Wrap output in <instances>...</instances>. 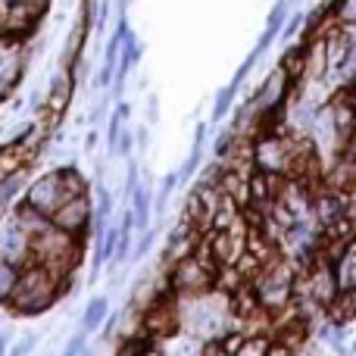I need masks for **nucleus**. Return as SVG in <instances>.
Returning a JSON list of instances; mask_svg holds the SVG:
<instances>
[{
    "label": "nucleus",
    "mask_w": 356,
    "mask_h": 356,
    "mask_svg": "<svg viewBox=\"0 0 356 356\" xmlns=\"http://www.w3.org/2000/svg\"><path fill=\"white\" fill-rule=\"evenodd\" d=\"M31 160V144L29 138H19V141L6 144L3 150H0V184L6 181V178H13L22 166H29Z\"/></svg>",
    "instance_id": "obj_3"
},
{
    "label": "nucleus",
    "mask_w": 356,
    "mask_h": 356,
    "mask_svg": "<svg viewBox=\"0 0 356 356\" xmlns=\"http://www.w3.org/2000/svg\"><path fill=\"white\" fill-rule=\"evenodd\" d=\"M85 222H88V203H85V197H81V194L69 197L63 207H56L54 213H50V225L63 228V232H69V234L81 232V228H85Z\"/></svg>",
    "instance_id": "obj_2"
},
{
    "label": "nucleus",
    "mask_w": 356,
    "mask_h": 356,
    "mask_svg": "<svg viewBox=\"0 0 356 356\" xmlns=\"http://www.w3.org/2000/svg\"><path fill=\"white\" fill-rule=\"evenodd\" d=\"M213 282V266L200 263V259H184L175 269V291L184 294H203Z\"/></svg>",
    "instance_id": "obj_1"
},
{
    "label": "nucleus",
    "mask_w": 356,
    "mask_h": 356,
    "mask_svg": "<svg viewBox=\"0 0 356 356\" xmlns=\"http://www.w3.org/2000/svg\"><path fill=\"white\" fill-rule=\"evenodd\" d=\"M69 94H72V79H69V75H63V79L56 81L54 94H50V106H47V116H50V119H56L63 110H66Z\"/></svg>",
    "instance_id": "obj_4"
},
{
    "label": "nucleus",
    "mask_w": 356,
    "mask_h": 356,
    "mask_svg": "<svg viewBox=\"0 0 356 356\" xmlns=\"http://www.w3.org/2000/svg\"><path fill=\"white\" fill-rule=\"evenodd\" d=\"M104 309H106V303H104V300H94L91 307H88L85 325H88V328H94V325H97V322H100V313H104Z\"/></svg>",
    "instance_id": "obj_5"
}]
</instances>
